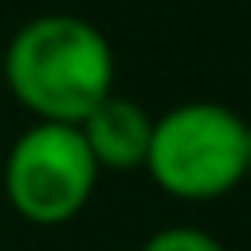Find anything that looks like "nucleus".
<instances>
[{
  "instance_id": "nucleus-1",
  "label": "nucleus",
  "mask_w": 251,
  "mask_h": 251,
  "mask_svg": "<svg viewBox=\"0 0 251 251\" xmlns=\"http://www.w3.org/2000/svg\"><path fill=\"white\" fill-rule=\"evenodd\" d=\"M4 82L35 122L78 126L114 94V47L90 20L47 12L8 39Z\"/></svg>"
},
{
  "instance_id": "nucleus-2",
  "label": "nucleus",
  "mask_w": 251,
  "mask_h": 251,
  "mask_svg": "<svg viewBox=\"0 0 251 251\" xmlns=\"http://www.w3.org/2000/svg\"><path fill=\"white\" fill-rule=\"evenodd\" d=\"M247 122L220 102H180L153 118L145 173L176 200H220L247 180Z\"/></svg>"
},
{
  "instance_id": "nucleus-3",
  "label": "nucleus",
  "mask_w": 251,
  "mask_h": 251,
  "mask_svg": "<svg viewBox=\"0 0 251 251\" xmlns=\"http://www.w3.org/2000/svg\"><path fill=\"white\" fill-rule=\"evenodd\" d=\"M98 188V165L78 126L35 122L4 157V196L12 212L35 227L71 224Z\"/></svg>"
},
{
  "instance_id": "nucleus-4",
  "label": "nucleus",
  "mask_w": 251,
  "mask_h": 251,
  "mask_svg": "<svg viewBox=\"0 0 251 251\" xmlns=\"http://www.w3.org/2000/svg\"><path fill=\"white\" fill-rule=\"evenodd\" d=\"M78 133H82L98 173L102 169H118V173L145 169V153H149V137H153V118L145 114L141 102L110 94V98H102L78 122Z\"/></svg>"
},
{
  "instance_id": "nucleus-5",
  "label": "nucleus",
  "mask_w": 251,
  "mask_h": 251,
  "mask_svg": "<svg viewBox=\"0 0 251 251\" xmlns=\"http://www.w3.org/2000/svg\"><path fill=\"white\" fill-rule=\"evenodd\" d=\"M141 251H227V247L196 224H169V227H157L141 243Z\"/></svg>"
},
{
  "instance_id": "nucleus-6",
  "label": "nucleus",
  "mask_w": 251,
  "mask_h": 251,
  "mask_svg": "<svg viewBox=\"0 0 251 251\" xmlns=\"http://www.w3.org/2000/svg\"><path fill=\"white\" fill-rule=\"evenodd\" d=\"M243 169L251 176V122H247V133H243Z\"/></svg>"
}]
</instances>
